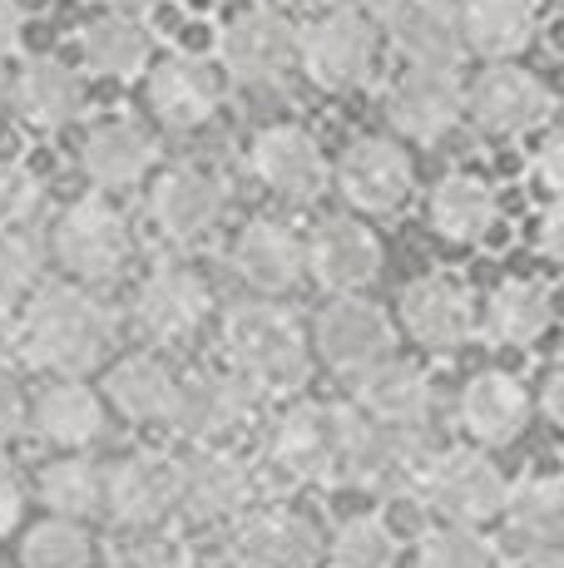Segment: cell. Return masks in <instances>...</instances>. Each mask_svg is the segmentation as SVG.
I'll list each match as a JSON object with an SVG mask.
<instances>
[{
    "mask_svg": "<svg viewBox=\"0 0 564 568\" xmlns=\"http://www.w3.org/2000/svg\"><path fill=\"white\" fill-rule=\"evenodd\" d=\"M338 189L362 213H396L416 189V169L392 139H356L338 163Z\"/></svg>",
    "mask_w": 564,
    "mask_h": 568,
    "instance_id": "ac0fdd59",
    "label": "cell"
},
{
    "mask_svg": "<svg viewBox=\"0 0 564 568\" xmlns=\"http://www.w3.org/2000/svg\"><path fill=\"white\" fill-rule=\"evenodd\" d=\"M465 109L485 134H530L550 119L555 94L540 74L520 70V64H495L465 90Z\"/></svg>",
    "mask_w": 564,
    "mask_h": 568,
    "instance_id": "2e32d148",
    "label": "cell"
},
{
    "mask_svg": "<svg viewBox=\"0 0 564 568\" xmlns=\"http://www.w3.org/2000/svg\"><path fill=\"white\" fill-rule=\"evenodd\" d=\"M461 45L485 60H510L535 40V6L530 0H465L455 10Z\"/></svg>",
    "mask_w": 564,
    "mask_h": 568,
    "instance_id": "1f68e13d",
    "label": "cell"
},
{
    "mask_svg": "<svg viewBox=\"0 0 564 568\" xmlns=\"http://www.w3.org/2000/svg\"><path fill=\"white\" fill-rule=\"evenodd\" d=\"M298 60L322 90H352L372 74L376 30L362 10H328L298 36Z\"/></svg>",
    "mask_w": 564,
    "mask_h": 568,
    "instance_id": "8fae6325",
    "label": "cell"
},
{
    "mask_svg": "<svg viewBox=\"0 0 564 568\" xmlns=\"http://www.w3.org/2000/svg\"><path fill=\"white\" fill-rule=\"evenodd\" d=\"M530 415H535V400H530L525 381L510 371H475L461 390V425L481 450L520 440Z\"/></svg>",
    "mask_w": 564,
    "mask_h": 568,
    "instance_id": "603a6c76",
    "label": "cell"
},
{
    "mask_svg": "<svg viewBox=\"0 0 564 568\" xmlns=\"http://www.w3.org/2000/svg\"><path fill=\"white\" fill-rule=\"evenodd\" d=\"M0 100H6V90H0Z\"/></svg>",
    "mask_w": 564,
    "mask_h": 568,
    "instance_id": "f5cc1de1",
    "label": "cell"
},
{
    "mask_svg": "<svg viewBox=\"0 0 564 568\" xmlns=\"http://www.w3.org/2000/svg\"><path fill=\"white\" fill-rule=\"evenodd\" d=\"M322 10H362V6H376L382 10V0H318Z\"/></svg>",
    "mask_w": 564,
    "mask_h": 568,
    "instance_id": "f907efd6",
    "label": "cell"
},
{
    "mask_svg": "<svg viewBox=\"0 0 564 568\" xmlns=\"http://www.w3.org/2000/svg\"><path fill=\"white\" fill-rule=\"evenodd\" d=\"M154 163V139L149 129H139L134 119H100L80 144V169L90 173V183L100 189H124L139 183Z\"/></svg>",
    "mask_w": 564,
    "mask_h": 568,
    "instance_id": "f1b7e54d",
    "label": "cell"
},
{
    "mask_svg": "<svg viewBox=\"0 0 564 568\" xmlns=\"http://www.w3.org/2000/svg\"><path fill=\"white\" fill-rule=\"evenodd\" d=\"M26 362L40 371H56L60 381H80L94 371L114 346V316L104 302H94L84 287H46L30 297L26 326H20Z\"/></svg>",
    "mask_w": 564,
    "mask_h": 568,
    "instance_id": "6da1fadb",
    "label": "cell"
},
{
    "mask_svg": "<svg viewBox=\"0 0 564 568\" xmlns=\"http://www.w3.org/2000/svg\"><path fill=\"white\" fill-rule=\"evenodd\" d=\"M104 515L149 534L179 515V460L159 450H139L104 469Z\"/></svg>",
    "mask_w": 564,
    "mask_h": 568,
    "instance_id": "30bf717a",
    "label": "cell"
},
{
    "mask_svg": "<svg viewBox=\"0 0 564 568\" xmlns=\"http://www.w3.org/2000/svg\"><path fill=\"white\" fill-rule=\"evenodd\" d=\"M431 460H436V450L426 445V430H386V425H372L356 410H346V485H362L386 499H406L421 495V475H426Z\"/></svg>",
    "mask_w": 564,
    "mask_h": 568,
    "instance_id": "277c9868",
    "label": "cell"
},
{
    "mask_svg": "<svg viewBox=\"0 0 564 568\" xmlns=\"http://www.w3.org/2000/svg\"><path fill=\"white\" fill-rule=\"evenodd\" d=\"M322 559H332V568H396L401 534L386 515H352L332 529Z\"/></svg>",
    "mask_w": 564,
    "mask_h": 568,
    "instance_id": "8d00e7d4",
    "label": "cell"
},
{
    "mask_svg": "<svg viewBox=\"0 0 564 568\" xmlns=\"http://www.w3.org/2000/svg\"><path fill=\"white\" fill-rule=\"evenodd\" d=\"M555 322V292L540 277H510L485 302V332L501 346H535Z\"/></svg>",
    "mask_w": 564,
    "mask_h": 568,
    "instance_id": "f546056e",
    "label": "cell"
},
{
    "mask_svg": "<svg viewBox=\"0 0 564 568\" xmlns=\"http://www.w3.org/2000/svg\"><path fill=\"white\" fill-rule=\"evenodd\" d=\"M416 568H505V554L481 529L436 524L416 539Z\"/></svg>",
    "mask_w": 564,
    "mask_h": 568,
    "instance_id": "74e56055",
    "label": "cell"
},
{
    "mask_svg": "<svg viewBox=\"0 0 564 568\" xmlns=\"http://www.w3.org/2000/svg\"><path fill=\"white\" fill-rule=\"evenodd\" d=\"M431 381L421 366L386 356L382 366L356 376V415L386 430H426L431 420Z\"/></svg>",
    "mask_w": 564,
    "mask_h": 568,
    "instance_id": "d4e9b609",
    "label": "cell"
},
{
    "mask_svg": "<svg viewBox=\"0 0 564 568\" xmlns=\"http://www.w3.org/2000/svg\"><path fill=\"white\" fill-rule=\"evenodd\" d=\"M104 568H183V554L173 544L154 539V534H139V539L114 544Z\"/></svg>",
    "mask_w": 564,
    "mask_h": 568,
    "instance_id": "b9f144b4",
    "label": "cell"
},
{
    "mask_svg": "<svg viewBox=\"0 0 564 568\" xmlns=\"http://www.w3.org/2000/svg\"><path fill=\"white\" fill-rule=\"evenodd\" d=\"M253 410H258V390L248 381H238L233 371H199V376L179 381L169 425L199 450H209V445L233 440L253 420Z\"/></svg>",
    "mask_w": 564,
    "mask_h": 568,
    "instance_id": "ba28073f",
    "label": "cell"
},
{
    "mask_svg": "<svg viewBox=\"0 0 564 568\" xmlns=\"http://www.w3.org/2000/svg\"><path fill=\"white\" fill-rule=\"evenodd\" d=\"M233 272L258 292H292L308 272V253H302V237L288 233L282 223H248L233 237Z\"/></svg>",
    "mask_w": 564,
    "mask_h": 568,
    "instance_id": "4316f807",
    "label": "cell"
},
{
    "mask_svg": "<svg viewBox=\"0 0 564 568\" xmlns=\"http://www.w3.org/2000/svg\"><path fill=\"white\" fill-rule=\"evenodd\" d=\"M501 207L485 179L475 173H446V179L431 189V227H436L446 243H481L495 227Z\"/></svg>",
    "mask_w": 564,
    "mask_h": 568,
    "instance_id": "836d02e7",
    "label": "cell"
},
{
    "mask_svg": "<svg viewBox=\"0 0 564 568\" xmlns=\"http://www.w3.org/2000/svg\"><path fill=\"white\" fill-rule=\"evenodd\" d=\"M80 50L84 60H90L94 74H104V80H134V74L149 70V30L139 26L134 16H100L84 26L80 36Z\"/></svg>",
    "mask_w": 564,
    "mask_h": 568,
    "instance_id": "e575fe53",
    "label": "cell"
},
{
    "mask_svg": "<svg viewBox=\"0 0 564 568\" xmlns=\"http://www.w3.org/2000/svg\"><path fill=\"white\" fill-rule=\"evenodd\" d=\"M134 237L129 223L104 199H80L60 213L56 223V257L70 277L80 282H114L129 267Z\"/></svg>",
    "mask_w": 564,
    "mask_h": 568,
    "instance_id": "8992f818",
    "label": "cell"
},
{
    "mask_svg": "<svg viewBox=\"0 0 564 568\" xmlns=\"http://www.w3.org/2000/svg\"><path fill=\"white\" fill-rule=\"evenodd\" d=\"M40 203V179L16 159H0V227H16L36 213Z\"/></svg>",
    "mask_w": 564,
    "mask_h": 568,
    "instance_id": "60d3db41",
    "label": "cell"
},
{
    "mask_svg": "<svg viewBox=\"0 0 564 568\" xmlns=\"http://www.w3.org/2000/svg\"><path fill=\"white\" fill-rule=\"evenodd\" d=\"M386 36L411 70H455L461 64V20L451 0H382Z\"/></svg>",
    "mask_w": 564,
    "mask_h": 568,
    "instance_id": "ffe728a7",
    "label": "cell"
},
{
    "mask_svg": "<svg viewBox=\"0 0 564 568\" xmlns=\"http://www.w3.org/2000/svg\"><path fill=\"white\" fill-rule=\"evenodd\" d=\"M253 173L288 203H312L332 179L318 139L298 124H268L253 139Z\"/></svg>",
    "mask_w": 564,
    "mask_h": 568,
    "instance_id": "7402d4cb",
    "label": "cell"
},
{
    "mask_svg": "<svg viewBox=\"0 0 564 568\" xmlns=\"http://www.w3.org/2000/svg\"><path fill=\"white\" fill-rule=\"evenodd\" d=\"M209 316V287L199 272L189 267H159L144 277L134 297V322L154 342H183L199 332V322Z\"/></svg>",
    "mask_w": 564,
    "mask_h": 568,
    "instance_id": "484cf974",
    "label": "cell"
},
{
    "mask_svg": "<svg viewBox=\"0 0 564 568\" xmlns=\"http://www.w3.org/2000/svg\"><path fill=\"white\" fill-rule=\"evenodd\" d=\"M228 362L233 376L248 381L258 396H292L308 386L312 371V346L308 332L298 326V316L273 307V302H248L228 316Z\"/></svg>",
    "mask_w": 564,
    "mask_h": 568,
    "instance_id": "7a4b0ae2",
    "label": "cell"
},
{
    "mask_svg": "<svg viewBox=\"0 0 564 568\" xmlns=\"http://www.w3.org/2000/svg\"><path fill=\"white\" fill-rule=\"evenodd\" d=\"M505 544L525 564H560L564 539V485L555 475H525L505 489Z\"/></svg>",
    "mask_w": 564,
    "mask_h": 568,
    "instance_id": "d6986e66",
    "label": "cell"
},
{
    "mask_svg": "<svg viewBox=\"0 0 564 568\" xmlns=\"http://www.w3.org/2000/svg\"><path fill=\"white\" fill-rule=\"evenodd\" d=\"M318 356L342 376H362V371L382 366L396 346V326L376 302L366 297H332L328 307L318 312V326H312V342Z\"/></svg>",
    "mask_w": 564,
    "mask_h": 568,
    "instance_id": "9c48e42d",
    "label": "cell"
},
{
    "mask_svg": "<svg viewBox=\"0 0 564 568\" xmlns=\"http://www.w3.org/2000/svg\"><path fill=\"white\" fill-rule=\"evenodd\" d=\"M465 114V84L455 80V70H406L392 84L386 100V119L396 134L431 144V139L451 134Z\"/></svg>",
    "mask_w": 564,
    "mask_h": 568,
    "instance_id": "44dd1931",
    "label": "cell"
},
{
    "mask_svg": "<svg viewBox=\"0 0 564 568\" xmlns=\"http://www.w3.org/2000/svg\"><path fill=\"white\" fill-rule=\"evenodd\" d=\"M219 60L238 84H248V90L282 84L288 70L298 64V26H292L288 16H278L273 6H253L223 26Z\"/></svg>",
    "mask_w": 564,
    "mask_h": 568,
    "instance_id": "52a82bcc",
    "label": "cell"
},
{
    "mask_svg": "<svg viewBox=\"0 0 564 568\" xmlns=\"http://www.w3.org/2000/svg\"><path fill=\"white\" fill-rule=\"evenodd\" d=\"M149 207H154V223L164 237H173V243H203V237L219 233L228 213V189L213 169L179 163V169H169L154 183Z\"/></svg>",
    "mask_w": 564,
    "mask_h": 568,
    "instance_id": "9a60e30c",
    "label": "cell"
},
{
    "mask_svg": "<svg viewBox=\"0 0 564 568\" xmlns=\"http://www.w3.org/2000/svg\"><path fill=\"white\" fill-rule=\"evenodd\" d=\"M525 568H560V564H525Z\"/></svg>",
    "mask_w": 564,
    "mask_h": 568,
    "instance_id": "816d5d0a",
    "label": "cell"
},
{
    "mask_svg": "<svg viewBox=\"0 0 564 568\" xmlns=\"http://www.w3.org/2000/svg\"><path fill=\"white\" fill-rule=\"evenodd\" d=\"M16 104L36 129H64V124H74L84 109V80H80V70H70L64 60L40 54V60H30L26 70H20Z\"/></svg>",
    "mask_w": 564,
    "mask_h": 568,
    "instance_id": "4dcf8cb0",
    "label": "cell"
},
{
    "mask_svg": "<svg viewBox=\"0 0 564 568\" xmlns=\"http://www.w3.org/2000/svg\"><path fill=\"white\" fill-rule=\"evenodd\" d=\"M26 36V10L20 0H0V54H10Z\"/></svg>",
    "mask_w": 564,
    "mask_h": 568,
    "instance_id": "bcb514c9",
    "label": "cell"
},
{
    "mask_svg": "<svg viewBox=\"0 0 564 568\" xmlns=\"http://www.w3.org/2000/svg\"><path fill=\"white\" fill-rule=\"evenodd\" d=\"M560 390H564V371H560V366H550V371H545V381H540V406H545L550 420H560V415H564Z\"/></svg>",
    "mask_w": 564,
    "mask_h": 568,
    "instance_id": "7dc6e473",
    "label": "cell"
},
{
    "mask_svg": "<svg viewBox=\"0 0 564 568\" xmlns=\"http://www.w3.org/2000/svg\"><path fill=\"white\" fill-rule=\"evenodd\" d=\"M40 499L50 515L70 524L104 515V465H94L90 455H60L40 469Z\"/></svg>",
    "mask_w": 564,
    "mask_h": 568,
    "instance_id": "d590c367",
    "label": "cell"
},
{
    "mask_svg": "<svg viewBox=\"0 0 564 568\" xmlns=\"http://www.w3.org/2000/svg\"><path fill=\"white\" fill-rule=\"evenodd\" d=\"M342 450L346 410L322 406V400H292L268 425L263 465L273 469L278 485H332V479H342Z\"/></svg>",
    "mask_w": 564,
    "mask_h": 568,
    "instance_id": "3957f363",
    "label": "cell"
},
{
    "mask_svg": "<svg viewBox=\"0 0 564 568\" xmlns=\"http://www.w3.org/2000/svg\"><path fill=\"white\" fill-rule=\"evenodd\" d=\"M26 420L40 430V440H50L64 455H80L84 445H94L104 435V400L94 396L84 381H56L36 396V406L26 410Z\"/></svg>",
    "mask_w": 564,
    "mask_h": 568,
    "instance_id": "83f0119b",
    "label": "cell"
},
{
    "mask_svg": "<svg viewBox=\"0 0 564 568\" xmlns=\"http://www.w3.org/2000/svg\"><path fill=\"white\" fill-rule=\"evenodd\" d=\"M302 253H308V272L338 297H356V292H366L382 277V243L356 217L318 223V233H312V243Z\"/></svg>",
    "mask_w": 564,
    "mask_h": 568,
    "instance_id": "e0dca14e",
    "label": "cell"
},
{
    "mask_svg": "<svg viewBox=\"0 0 564 568\" xmlns=\"http://www.w3.org/2000/svg\"><path fill=\"white\" fill-rule=\"evenodd\" d=\"M36 277H40L36 243L26 233H16V227H0V312L20 307L30 297V287H36Z\"/></svg>",
    "mask_w": 564,
    "mask_h": 568,
    "instance_id": "ab89813d",
    "label": "cell"
},
{
    "mask_svg": "<svg viewBox=\"0 0 564 568\" xmlns=\"http://www.w3.org/2000/svg\"><path fill=\"white\" fill-rule=\"evenodd\" d=\"M560 154H564V139L560 134H550L545 144L535 149V179H540V189L555 199L560 193Z\"/></svg>",
    "mask_w": 564,
    "mask_h": 568,
    "instance_id": "f6af8a7d",
    "label": "cell"
},
{
    "mask_svg": "<svg viewBox=\"0 0 564 568\" xmlns=\"http://www.w3.org/2000/svg\"><path fill=\"white\" fill-rule=\"evenodd\" d=\"M114 16H144V10H154L159 0H110Z\"/></svg>",
    "mask_w": 564,
    "mask_h": 568,
    "instance_id": "681fc988",
    "label": "cell"
},
{
    "mask_svg": "<svg viewBox=\"0 0 564 568\" xmlns=\"http://www.w3.org/2000/svg\"><path fill=\"white\" fill-rule=\"evenodd\" d=\"M322 549H328L322 529L302 509H288V505L248 509L233 529L238 568H318Z\"/></svg>",
    "mask_w": 564,
    "mask_h": 568,
    "instance_id": "5bb4252c",
    "label": "cell"
},
{
    "mask_svg": "<svg viewBox=\"0 0 564 568\" xmlns=\"http://www.w3.org/2000/svg\"><path fill=\"white\" fill-rule=\"evenodd\" d=\"M20 519H26V489H20V479L10 475L6 465H0V539H6Z\"/></svg>",
    "mask_w": 564,
    "mask_h": 568,
    "instance_id": "ee69618b",
    "label": "cell"
},
{
    "mask_svg": "<svg viewBox=\"0 0 564 568\" xmlns=\"http://www.w3.org/2000/svg\"><path fill=\"white\" fill-rule=\"evenodd\" d=\"M219 100H223V74L203 54H169L149 74V104H154L159 124L169 129L209 124Z\"/></svg>",
    "mask_w": 564,
    "mask_h": 568,
    "instance_id": "cb8c5ba5",
    "label": "cell"
},
{
    "mask_svg": "<svg viewBox=\"0 0 564 568\" xmlns=\"http://www.w3.org/2000/svg\"><path fill=\"white\" fill-rule=\"evenodd\" d=\"M505 489H510L505 469L485 450H446L421 475V505L431 515H441V524L481 529V524L501 519Z\"/></svg>",
    "mask_w": 564,
    "mask_h": 568,
    "instance_id": "5b68a950",
    "label": "cell"
},
{
    "mask_svg": "<svg viewBox=\"0 0 564 568\" xmlns=\"http://www.w3.org/2000/svg\"><path fill=\"white\" fill-rule=\"evenodd\" d=\"M110 406L134 425H169L173 396H179V376L159 362V356H129L104 381Z\"/></svg>",
    "mask_w": 564,
    "mask_h": 568,
    "instance_id": "d6a6232c",
    "label": "cell"
},
{
    "mask_svg": "<svg viewBox=\"0 0 564 568\" xmlns=\"http://www.w3.org/2000/svg\"><path fill=\"white\" fill-rule=\"evenodd\" d=\"M401 326L426 352L455 356L475 336V302L446 272H426L401 287Z\"/></svg>",
    "mask_w": 564,
    "mask_h": 568,
    "instance_id": "4fadbf2b",
    "label": "cell"
},
{
    "mask_svg": "<svg viewBox=\"0 0 564 568\" xmlns=\"http://www.w3.org/2000/svg\"><path fill=\"white\" fill-rule=\"evenodd\" d=\"M20 564L26 568H90L94 539L84 524L70 519H40L20 544Z\"/></svg>",
    "mask_w": 564,
    "mask_h": 568,
    "instance_id": "f35d334b",
    "label": "cell"
},
{
    "mask_svg": "<svg viewBox=\"0 0 564 568\" xmlns=\"http://www.w3.org/2000/svg\"><path fill=\"white\" fill-rule=\"evenodd\" d=\"M560 233H564V207L550 203L545 223H540V247H545V257H560Z\"/></svg>",
    "mask_w": 564,
    "mask_h": 568,
    "instance_id": "c3c4849f",
    "label": "cell"
},
{
    "mask_svg": "<svg viewBox=\"0 0 564 568\" xmlns=\"http://www.w3.org/2000/svg\"><path fill=\"white\" fill-rule=\"evenodd\" d=\"M20 430H26V396L16 390V381L0 376V450H6Z\"/></svg>",
    "mask_w": 564,
    "mask_h": 568,
    "instance_id": "7bdbcfd3",
    "label": "cell"
},
{
    "mask_svg": "<svg viewBox=\"0 0 564 568\" xmlns=\"http://www.w3.org/2000/svg\"><path fill=\"white\" fill-rule=\"evenodd\" d=\"M253 505V469L228 445H209L179 460V515L193 524H238Z\"/></svg>",
    "mask_w": 564,
    "mask_h": 568,
    "instance_id": "7c38bea8",
    "label": "cell"
}]
</instances>
